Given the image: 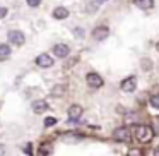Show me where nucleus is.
<instances>
[{
    "label": "nucleus",
    "mask_w": 159,
    "mask_h": 156,
    "mask_svg": "<svg viewBox=\"0 0 159 156\" xmlns=\"http://www.w3.org/2000/svg\"><path fill=\"white\" fill-rule=\"evenodd\" d=\"M98 2H99V4H103V2H108V0H98Z\"/></svg>",
    "instance_id": "nucleus-24"
},
{
    "label": "nucleus",
    "mask_w": 159,
    "mask_h": 156,
    "mask_svg": "<svg viewBox=\"0 0 159 156\" xmlns=\"http://www.w3.org/2000/svg\"><path fill=\"white\" fill-rule=\"evenodd\" d=\"M7 14H9V9L7 7H0V19H4Z\"/></svg>",
    "instance_id": "nucleus-20"
},
{
    "label": "nucleus",
    "mask_w": 159,
    "mask_h": 156,
    "mask_svg": "<svg viewBox=\"0 0 159 156\" xmlns=\"http://www.w3.org/2000/svg\"><path fill=\"white\" fill-rule=\"evenodd\" d=\"M142 67H144V70H151V67H152V62L151 60H142Z\"/></svg>",
    "instance_id": "nucleus-19"
},
{
    "label": "nucleus",
    "mask_w": 159,
    "mask_h": 156,
    "mask_svg": "<svg viewBox=\"0 0 159 156\" xmlns=\"http://www.w3.org/2000/svg\"><path fill=\"white\" fill-rule=\"evenodd\" d=\"M55 124H57V118H55V117H48V118H45V127H53Z\"/></svg>",
    "instance_id": "nucleus-17"
},
{
    "label": "nucleus",
    "mask_w": 159,
    "mask_h": 156,
    "mask_svg": "<svg viewBox=\"0 0 159 156\" xmlns=\"http://www.w3.org/2000/svg\"><path fill=\"white\" fill-rule=\"evenodd\" d=\"M31 108H33L34 113H45V111L48 110V103H46L45 100H36V101H33Z\"/></svg>",
    "instance_id": "nucleus-11"
},
{
    "label": "nucleus",
    "mask_w": 159,
    "mask_h": 156,
    "mask_svg": "<svg viewBox=\"0 0 159 156\" xmlns=\"http://www.w3.org/2000/svg\"><path fill=\"white\" fill-rule=\"evenodd\" d=\"M113 139L120 142H128L132 139V132L128 127H118L116 130L113 132Z\"/></svg>",
    "instance_id": "nucleus-3"
},
{
    "label": "nucleus",
    "mask_w": 159,
    "mask_h": 156,
    "mask_svg": "<svg viewBox=\"0 0 159 156\" xmlns=\"http://www.w3.org/2000/svg\"><path fill=\"white\" fill-rule=\"evenodd\" d=\"M34 64L38 67H41V69H50V67L53 65V59L48 55V53H41V55L36 57Z\"/></svg>",
    "instance_id": "nucleus-7"
},
{
    "label": "nucleus",
    "mask_w": 159,
    "mask_h": 156,
    "mask_svg": "<svg viewBox=\"0 0 159 156\" xmlns=\"http://www.w3.org/2000/svg\"><path fill=\"white\" fill-rule=\"evenodd\" d=\"M86 81H87V84H89V87H94V89H98V87H101L104 84L103 77L96 72H89L86 76Z\"/></svg>",
    "instance_id": "nucleus-5"
},
{
    "label": "nucleus",
    "mask_w": 159,
    "mask_h": 156,
    "mask_svg": "<svg viewBox=\"0 0 159 156\" xmlns=\"http://www.w3.org/2000/svg\"><path fill=\"white\" fill-rule=\"evenodd\" d=\"M63 93H65V86H63V84H57L52 89V96H55V98H60Z\"/></svg>",
    "instance_id": "nucleus-14"
},
{
    "label": "nucleus",
    "mask_w": 159,
    "mask_h": 156,
    "mask_svg": "<svg viewBox=\"0 0 159 156\" xmlns=\"http://www.w3.org/2000/svg\"><path fill=\"white\" fill-rule=\"evenodd\" d=\"M108 35H110V28L108 26H96V28L93 29V33H91V36H93L96 41H103L104 38H108Z\"/></svg>",
    "instance_id": "nucleus-4"
},
{
    "label": "nucleus",
    "mask_w": 159,
    "mask_h": 156,
    "mask_svg": "<svg viewBox=\"0 0 159 156\" xmlns=\"http://www.w3.org/2000/svg\"><path fill=\"white\" fill-rule=\"evenodd\" d=\"M67 115H69L70 120H79L80 115H82V106H80V105H72V106L67 110Z\"/></svg>",
    "instance_id": "nucleus-9"
},
{
    "label": "nucleus",
    "mask_w": 159,
    "mask_h": 156,
    "mask_svg": "<svg viewBox=\"0 0 159 156\" xmlns=\"http://www.w3.org/2000/svg\"><path fill=\"white\" fill-rule=\"evenodd\" d=\"M53 55L58 57V59H67L70 55V46L65 45V43H57L53 46Z\"/></svg>",
    "instance_id": "nucleus-6"
},
{
    "label": "nucleus",
    "mask_w": 159,
    "mask_h": 156,
    "mask_svg": "<svg viewBox=\"0 0 159 156\" xmlns=\"http://www.w3.org/2000/svg\"><path fill=\"white\" fill-rule=\"evenodd\" d=\"M7 40L11 45H16V46H22L26 43V36L22 31H19V29H11V31L7 33Z\"/></svg>",
    "instance_id": "nucleus-2"
},
{
    "label": "nucleus",
    "mask_w": 159,
    "mask_h": 156,
    "mask_svg": "<svg viewBox=\"0 0 159 156\" xmlns=\"http://www.w3.org/2000/svg\"><path fill=\"white\" fill-rule=\"evenodd\" d=\"M128 156H145V154H144V151H142V149H139V148H132L130 151H128Z\"/></svg>",
    "instance_id": "nucleus-16"
},
{
    "label": "nucleus",
    "mask_w": 159,
    "mask_h": 156,
    "mask_svg": "<svg viewBox=\"0 0 159 156\" xmlns=\"http://www.w3.org/2000/svg\"><path fill=\"white\" fill-rule=\"evenodd\" d=\"M11 43H0V62H5V60L11 59Z\"/></svg>",
    "instance_id": "nucleus-10"
},
{
    "label": "nucleus",
    "mask_w": 159,
    "mask_h": 156,
    "mask_svg": "<svg viewBox=\"0 0 159 156\" xmlns=\"http://www.w3.org/2000/svg\"><path fill=\"white\" fill-rule=\"evenodd\" d=\"M154 156H159V148H156V151H154Z\"/></svg>",
    "instance_id": "nucleus-23"
},
{
    "label": "nucleus",
    "mask_w": 159,
    "mask_h": 156,
    "mask_svg": "<svg viewBox=\"0 0 159 156\" xmlns=\"http://www.w3.org/2000/svg\"><path fill=\"white\" fill-rule=\"evenodd\" d=\"M26 154H29V156L33 154V151H31V144H28V146H26Z\"/></svg>",
    "instance_id": "nucleus-22"
},
{
    "label": "nucleus",
    "mask_w": 159,
    "mask_h": 156,
    "mask_svg": "<svg viewBox=\"0 0 159 156\" xmlns=\"http://www.w3.org/2000/svg\"><path fill=\"white\" fill-rule=\"evenodd\" d=\"M74 35L79 36V38H82V36H84V31H82V29H75V31H74Z\"/></svg>",
    "instance_id": "nucleus-21"
},
{
    "label": "nucleus",
    "mask_w": 159,
    "mask_h": 156,
    "mask_svg": "<svg viewBox=\"0 0 159 156\" xmlns=\"http://www.w3.org/2000/svg\"><path fill=\"white\" fill-rule=\"evenodd\" d=\"M156 48H157V50H159V43H157V45H156Z\"/></svg>",
    "instance_id": "nucleus-25"
},
{
    "label": "nucleus",
    "mask_w": 159,
    "mask_h": 156,
    "mask_svg": "<svg viewBox=\"0 0 159 156\" xmlns=\"http://www.w3.org/2000/svg\"><path fill=\"white\" fill-rule=\"evenodd\" d=\"M26 4L34 9V7H39V5H41V0H26Z\"/></svg>",
    "instance_id": "nucleus-18"
},
{
    "label": "nucleus",
    "mask_w": 159,
    "mask_h": 156,
    "mask_svg": "<svg viewBox=\"0 0 159 156\" xmlns=\"http://www.w3.org/2000/svg\"><path fill=\"white\" fill-rule=\"evenodd\" d=\"M135 87H137V79H135L134 76L123 79V81H121V84H120V89L125 91V93H134Z\"/></svg>",
    "instance_id": "nucleus-8"
},
{
    "label": "nucleus",
    "mask_w": 159,
    "mask_h": 156,
    "mask_svg": "<svg viewBox=\"0 0 159 156\" xmlns=\"http://www.w3.org/2000/svg\"><path fill=\"white\" fill-rule=\"evenodd\" d=\"M154 137V130H152L151 125H137L135 129V139L142 144H147V142L152 141Z\"/></svg>",
    "instance_id": "nucleus-1"
},
{
    "label": "nucleus",
    "mask_w": 159,
    "mask_h": 156,
    "mask_svg": "<svg viewBox=\"0 0 159 156\" xmlns=\"http://www.w3.org/2000/svg\"><path fill=\"white\" fill-rule=\"evenodd\" d=\"M149 103H151V106H152V108L159 110V94H152L151 100H149Z\"/></svg>",
    "instance_id": "nucleus-15"
},
{
    "label": "nucleus",
    "mask_w": 159,
    "mask_h": 156,
    "mask_svg": "<svg viewBox=\"0 0 159 156\" xmlns=\"http://www.w3.org/2000/svg\"><path fill=\"white\" fill-rule=\"evenodd\" d=\"M70 16L69 9L67 7H57L55 11H53V19H57V21H62V19H67Z\"/></svg>",
    "instance_id": "nucleus-12"
},
{
    "label": "nucleus",
    "mask_w": 159,
    "mask_h": 156,
    "mask_svg": "<svg viewBox=\"0 0 159 156\" xmlns=\"http://www.w3.org/2000/svg\"><path fill=\"white\" fill-rule=\"evenodd\" d=\"M135 7L142 9V11H149V9L154 7V0H132Z\"/></svg>",
    "instance_id": "nucleus-13"
}]
</instances>
